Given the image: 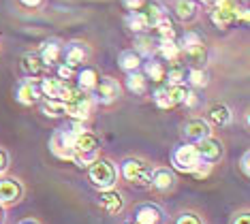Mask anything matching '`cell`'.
Instances as JSON below:
<instances>
[{
  "mask_svg": "<svg viewBox=\"0 0 250 224\" xmlns=\"http://www.w3.org/2000/svg\"><path fill=\"white\" fill-rule=\"evenodd\" d=\"M120 171L124 180L128 183H135V186H150L152 182V166L141 158H126Z\"/></svg>",
  "mask_w": 250,
  "mask_h": 224,
  "instance_id": "cell-4",
  "label": "cell"
},
{
  "mask_svg": "<svg viewBox=\"0 0 250 224\" xmlns=\"http://www.w3.org/2000/svg\"><path fill=\"white\" fill-rule=\"evenodd\" d=\"M88 177L94 188H99V190H111L118 182V171L111 160L96 158L94 163L88 166Z\"/></svg>",
  "mask_w": 250,
  "mask_h": 224,
  "instance_id": "cell-2",
  "label": "cell"
},
{
  "mask_svg": "<svg viewBox=\"0 0 250 224\" xmlns=\"http://www.w3.org/2000/svg\"><path fill=\"white\" fill-rule=\"evenodd\" d=\"M233 224H250L248 214H240V216H235V220H233Z\"/></svg>",
  "mask_w": 250,
  "mask_h": 224,
  "instance_id": "cell-44",
  "label": "cell"
},
{
  "mask_svg": "<svg viewBox=\"0 0 250 224\" xmlns=\"http://www.w3.org/2000/svg\"><path fill=\"white\" fill-rule=\"evenodd\" d=\"M2 220H4V211H2V205H0V224H2Z\"/></svg>",
  "mask_w": 250,
  "mask_h": 224,
  "instance_id": "cell-47",
  "label": "cell"
},
{
  "mask_svg": "<svg viewBox=\"0 0 250 224\" xmlns=\"http://www.w3.org/2000/svg\"><path fill=\"white\" fill-rule=\"evenodd\" d=\"M175 13L182 21H190L192 17L197 15V4L195 0H178V4H175Z\"/></svg>",
  "mask_w": 250,
  "mask_h": 224,
  "instance_id": "cell-28",
  "label": "cell"
},
{
  "mask_svg": "<svg viewBox=\"0 0 250 224\" xmlns=\"http://www.w3.org/2000/svg\"><path fill=\"white\" fill-rule=\"evenodd\" d=\"M99 149H101V139L94 133H86L75 137V154H73V160L77 163V166H90L99 158Z\"/></svg>",
  "mask_w": 250,
  "mask_h": 224,
  "instance_id": "cell-3",
  "label": "cell"
},
{
  "mask_svg": "<svg viewBox=\"0 0 250 224\" xmlns=\"http://www.w3.org/2000/svg\"><path fill=\"white\" fill-rule=\"evenodd\" d=\"M88 58H90V49L83 43H71L64 49V64L71 68L82 66L83 62H88Z\"/></svg>",
  "mask_w": 250,
  "mask_h": 224,
  "instance_id": "cell-15",
  "label": "cell"
},
{
  "mask_svg": "<svg viewBox=\"0 0 250 224\" xmlns=\"http://www.w3.org/2000/svg\"><path fill=\"white\" fill-rule=\"evenodd\" d=\"M126 88L133 92V94H146V90H147V79H146L141 73L133 71V73H128V77H126Z\"/></svg>",
  "mask_w": 250,
  "mask_h": 224,
  "instance_id": "cell-26",
  "label": "cell"
},
{
  "mask_svg": "<svg viewBox=\"0 0 250 224\" xmlns=\"http://www.w3.org/2000/svg\"><path fill=\"white\" fill-rule=\"evenodd\" d=\"M20 224H39L37 220H32V218H26V220H21Z\"/></svg>",
  "mask_w": 250,
  "mask_h": 224,
  "instance_id": "cell-46",
  "label": "cell"
},
{
  "mask_svg": "<svg viewBox=\"0 0 250 224\" xmlns=\"http://www.w3.org/2000/svg\"><path fill=\"white\" fill-rule=\"evenodd\" d=\"M20 66H21V71H24L28 77H39V75L47 68L41 62V58H39V54H24V56H21Z\"/></svg>",
  "mask_w": 250,
  "mask_h": 224,
  "instance_id": "cell-19",
  "label": "cell"
},
{
  "mask_svg": "<svg viewBox=\"0 0 250 224\" xmlns=\"http://www.w3.org/2000/svg\"><path fill=\"white\" fill-rule=\"evenodd\" d=\"M146 75L144 77L146 79H152V81H156V83H161L163 79H165V71L167 68L163 66V62H154V60H150V62H146Z\"/></svg>",
  "mask_w": 250,
  "mask_h": 224,
  "instance_id": "cell-30",
  "label": "cell"
},
{
  "mask_svg": "<svg viewBox=\"0 0 250 224\" xmlns=\"http://www.w3.org/2000/svg\"><path fill=\"white\" fill-rule=\"evenodd\" d=\"M186 83H190L192 88H206V85L209 83V77H208V73L203 71V68L192 66L190 71L186 73Z\"/></svg>",
  "mask_w": 250,
  "mask_h": 224,
  "instance_id": "cell-27",
  "label": "cell"
},
{
  "mask_svg": "<svg viewBox=\"0 0 250 224\" xmlns=\"http://www.w3.org/2000/svg\"><path fill=\"white\" fill-rule=\"evenodd\" d=\"M94 96L101 105H111L122 96V88L113 77H99V83L94 85Z\"/></svg>",
  "mask_w": 250,
  "mask_h": 224,
  "instance_id": "cell-8",
  "label": "cell"
},
{
  "mask_svg": "<svg viewBox=\"0 0 250 224\" xmlns=\"http://www.w3.org/2000/svg\"><path fill=\"white\" fill-rule=\"evenodd\" d=\"M56 73H58L60 81H71V79H73V68L66 66V64H60L58 68H56Z\"/></svg>",
  "mask_w": 250,
  "mask_h": 224,
  "instance_id": "cell-38",
  "label": "cell"
},
{
  "mask_svg": "<svg viewBox=\"0 0 250 224\" xmlns=\"http://www.w3.org/2000/svg\"><path fill=\"white\" fill-rule=\"evenodd\" d=\"M163 220V211L158 205H152V203H146V205H139L135 209V222L133 224H161Z\"/></svg>",
  "mask_w": 250,
  "mask_h": 224,
  "instance_id": "cell-16",
  "label": "cell"
},
{
  "mask_svg": "<svg viewBox=\"0 0 250 224\" xmlns=\"http://www.w3.org/2000/svg\"><path fill=\"white\" fill-rule=\"evenodd\" d=\"M156 51L161 54L163 60H169V62H180V58H182L180 45L175 41H161V45H158Z\"/></svg>",
  "mask_w": 250,
  "mask_h": 224,
  "instance_id": "cell-24",
  "label": "cell"
},
{
  "mask_svg": "<svg viewBox=\"0 0 250 224\" xmlns=\"http://www.w3.org/2000/svg\"><path fill=\"white\" fill-rule=\"evenodd\" d=\"M118 66H120L122 71H126V73L137 71V68L141 66V56H139L135 49H126V51H122V54L118 56Z\"/></svg>",
  "mask_w": 250,
  "mask_h": 224,
  "instance_id": "cell-21",
  "label": "cell"
},
{
  "mask_svg": "<svg viewBox=\"0 0 250 224\" xmlns=\"http://www.w3.org/2000/svg\"><path fill=\"white\" fill-rule=\"evenodd\" d=\"M21 4H24V7H28V9H37L39 4L43 2V0H20Z\"/></svg>",
  "mask_w": 250,
  "mask_h": 224,
  "instance_id": "cell-43",
  "label": "cell"
},
{
  "mask_svg": "<svg viewBox=\"0 0 250 224\" xmlns=\"http://www.w3.org/2000/svg\"><path fill=\"white\" fill-rule=\"evenodd\" d=\"M182 56L188 60V64L199 66L201 62H206V45H197V47L184 49V51H182Z\"/></svg>",
  "mask_w": 250,
  "mask_h": 224,
  "instance_id": "cell-31",
  "label": "cell"
},
{
  "mask_svg": "<svg viewBox=\"0 0 250 224\" xmlns=\"http://www.w3.org/2000/svg\"><path fill=\"white\" fill-rule=\"evenodd\" d=\"M60 56H62V47H60V43H56V41H47V43H43V47H41V54H39V58H41V62L45 66H54L56 62L60 60Z\"/></svg>",
  "mask_w": 250,
  "mask_h": 224,
  "instance_id": "cell-20",
  "label": "cell"
},
{
  "mask_svg": "<svg viewBox=\"0 0 250 224\" xmlns=\"http://www.w3.org/2000/svg\"><path fill=\"white\" fill-rule=\"evenodd\" d=\"M60 88H62L60 79H41V81H39V92H41V96H45V99L58 101L60 99Z\"/></svg>",
  "mask_w": 250,
  "mask_h": 224,
  "instance_id": "cell-22",
  "label": "cell"
},
{
  "mask_svg": "<svg viewBox=\"0 0 250 224\" xmlns=\"http://www.w3.org/2000/svg\"><path fill=\"white\" fill-rule=\"evenodd\" d=\"M233 120V113L231 109L225 105V102H214V105L208 107V124H214V126H220V128H225V126H229Z\"/></svg>",
  "mask_w": 250,
  "mask_h": 224,
  "instance_id": "cell-13",
  "label": "cell"
},
{
  "mask_svg": "<svg viewBox=\"0 0 250 224\" xmlns=\"http://www.w3.org/2000/svg\"><path fill=\"white\" fill-rule=\"evenodd\" d=\"M235 4H233V0H223V2L218 4V7H214L212 11V21L216 28H229L233 21H235Z\"/></svg>",
  "mask_w": 250,
  "mask_h": 224,
  "instance_id": "cell-11",
  "label": "cell"
},
{
  "mask_svg": "<svg viewBox=\"0 0 250 224\" xmlns=\"http://www.w3.org/2000/svg\"><path fill=\"white\" fill-rule=\"evenodd\" d=\"M7 169H9V154H7V149L0 147V175H2Z\"/></svg>",
  "mask_w": 250,
  "mask_h": 224,
  "instance_id": "cell-41",
  "label": "cell"
},
{
  "mask_svg": "<svg viewBox=\"0 0 250 224\" xmlns=\"http://www.w3.org/2000/svg\"><path fill=\"white\" fill-rule=\"evenodd\" d=\"M90 111H92V96H90L88 92H83V90H77L75 94L64 102V113L66 116H71L73 120H77V122L88 120Z\"/></svg>",
  "mask_w": 250,
  "mask_h": 224,
  "instance_id": "cell-6",
  "label": "cell"
},
{
  "mask_svg": "<svg viewBox=\"0 0 250 224\" xmlns=\"http://www.w3.org/2000/svg\"><path fill=\"white\" fill-rule=\"evenodd\" d=\"M21 183L13 177L0 180V205H13L21 199Z\"/></svg>",
  "mask_w": 250,
  "mask_h": 224,
  "instance_id": "cell-12",
  "label": "cell"
},
{
  "mask_svg": "<svg viewBox=\"0 0 250 224\" xmlns=\"http://www.w3.org/2000/svg\"><path fill=\"white\" fill-rule=\"evenodd\" d=\"M182 102H186L188 107H195V105H197V94H195L192 90L186 88V94H184V101H182Z\"/></svg>",
  "mask_w": 250,
  "mask_h": 224,
  "instance_id": "cell-42",
  "label": "cell"
},
{
  "mask_svg": "<svg viewBox=\"0 0 250 224\" xmlns=\"http://www.w3.org/2000/svg\"><path fill=\"white\" fill-rule=\"evenodd\" d=\"M240 169H242V173L244 175H250V152H244L242 154V160H240Z\"/></svg>",
  "mask_w": 250,
  "mask_h": 224,
  "instance_id": "cell-40",
  "label": "cell"
},
{
  "mask_svg": "<svg viewBox=\"0 0 250 224\" xmlns=\"http://www.w3.org/2000/svg\"><path fill=\"white\" fill-rule=\"evenodd\" d=\"M150 186H154L156 190H171L175 186V175L169 169H152V182Z\"/></svg>",
  "mask_w": 250,
  "mask_h": 224,
  "instance_id": "cell-18",
  "label": "cell"
},
{
  "mask_svg": "<svg viewBox=\"0 0 250 224\" xmlns=\"http://www.w3.org/2000/svg\"><path fill=\"white\" fill-rule=\"evenodd\" d=\"M39 81H41V79L30 77V79H26V81L20 83L18 94L15 96H18V101L21 105H35L39 101V96H41V92H39Z\"/></svg>",
  "mask_w": 250,
  "mask_h": 224,
  "instance_id": "cell-14",
  "label": "cell"
},
{
  "mask_svg": "<svg viewBox=\"0 0 250 224\" xmlns=\"http://www.w3.org/2000/svg\"><path fill=\"white\" fill-rule=\"evenodd\" d=\"M126 26L133 32H146L147 28H150V26H147V21H146V15L141 13V11H135V13H130L126 17Z\"/></svg>",
  "mask_w": 250,
  "mask_h": 224,
  "instance_id": "cell-33",
  "label": "cell"
},
{
  "mask_svg": "<svg viewBox=\"0 0 250 224\" xmlns=\"http://www.w3.org/2000/svg\"><path fill=\"white\" fill-rule=\"evenodd\" d=\"M186 85H163L154 92V102L158 109H173L184 101Z\"/></svg>",
  "mask_w": 250,
  "mask_h": 224,
  "instance_id": "cell-7",
  "label": "cell"
},
{
  "mask_svg": "<svg viewBox=\"0 0 250 224\" xmlns=\"http://www.w3.org/2000/svg\"><path fill=\"white\" fill-rule=\"evenodd\" d=\"M124 9H128L130 13H135V11H141L147 4V0H122Z\"/></svg>",
  "mask_w": 250,
  "mask_h": 224,
  "instance_id": "cell-37",
  "label": "cell"
},
{
  "mask_svg": "<svg viewBox=\"0 0 250 224\" xmlns=\"http://www.w3.org/2000/svg\"><path fill=\"white\" fill-rule=\"evenodd\" d=\"M141 13L146 15V21H147V26L150 28H154L156 24H158V20L163 17V9L158 7V4H154V2H147L146 7H144V11Z\"/></svg>",
  "mask_w": 250,
  "mask_h": 224,
  "instance_id": "cell-34",
  "label": "cell"
},
{
  "mask_svg": "<svg viewBox=\"0 0 250 224\" xmlns=\"http://www.w3.org/2000/svg\"><path fill=\"white\" fill-rule=\"evenodd\" d=\"M165 79L167 85H186V68L180 62H173L169 71H165Z\"/></svg>",
  "mask_w": 250,
  "mask_h": 224,
  "instance_id": "cell-25",
  "label": "cell"
},
{
  "mask_svg": "<svg viewBox=\"0 0 250 224\" xmlns=\"http://www.w3.org/2000/svg\"><path fill=\"white\" fill-rule=\"evenodd\" d=\"M135 45H137V49H135V51H137L139 56L141 54H152V51H154V47H152L154 43H152L150 37H139L137 41H135Z\"/></svg>",
  "mask_w": 250,
  "mask_h": 224,
  "instance_id": "cell-36",
  "label": "cell"
},
{
  "mask_svg": "<svg viewBox=\"0 0 250 224\" xmlns=\"http://www.w3.org/2000/svg\"><path fill=\"white\" fill-rule=\"evenodd\" d=\"M101 207H103L107 214H118V211H122L124 207V199H122V194L118 192V190H101Z\"/></svg>",
  "mask_w": 250,
  "mask_h": 224,
  "instance_id": "cell-17",
  "label": "cell"
},
{
  "mask_svg": "<svg viewBox=\"0 0 250 224\" xmlns=\"http://www.w3.org/2000/svg\"><path fill=\"white\" fill-rule=\"evenodd\" d=\"M154 28H156L158 37H161V41H175V26H173L169 20L161 17V20H158V24H156Z\"/></svg>",
  "mask_w": 250,
  "mask_h": 224,
  "instance_id": "cell-32",
  "label": "cell"
},
{
  "mask_svg": "<svg viewBox=\"0 0 250 224\" xmlns=\"http://www.w3.org/2000/svg\"><path fill=\"white\" fill-rule=\"evenodd\" d=\"M182 133L190 143H199L206 137H212V124H208L203 118H192L182 126Z\"/></svg>",
  "mask_w": 250,
  "mask_h": 224,
  "instance_id": "cell-9",
  "label": "cell"
},
{
  "mask_svg": "<svg viewBox=\"0 0 250 224\" xmlns=\"http://www.w3.org/2000/svg\"><path fill=\"white\" fill-rule=\"evenodd\" d=\"M41 111H43V116H47V118H62L64 116V102L45 99L41 102Z\"/></svg>",
  "mask_w": 250,
  "mask_h": 224,
  "instance_id": "cell-29",
  "label": "cell"
},
{
  "mask_svg": "<svg viewBox=\"0 0 250 224\" xmlns=\"http://www.w3.org/2000/svg\"><path fill=\"white\" fill-rule=\"evenodd\" d=\"M203 160L199 158V152L195 147V143H184V145H178L171 154V164L173 169L182 171V173H192Z\"/></svg>",
  "mask_w": 250,
  "mask_h": 224,
  "instance_id": "cell-5",
  "label": "cell"
},
{
  "mask_svg": "<svg viewBox=\"0 0 250 224\" xmlns=\"http://www.w3.org/2000/svg\"><path fill=\"white\" fill-rule=\"evenodd\" d=\"M197 152H199V158L203 160V163H216V160H220L223 156V143L218 139H214V137H206V139H201L199 143H195Z\"/></svg>",
  "mask_w": 250,
  "mask_h": 224,
  "instance_id": "cell-10",
  "label": "cell"
},
{
  "mask_svg": "<svg viewBox=\"0 0 250 224\" xmlns=\"http://www.w3.org/2000/svg\"><path fill=\"white\" fill-rule=\"evenodd\" d=\"M201 2H203V4H209V7H218L223 0H201Z\"/></svg>",
  "mask_w": 250,
  "mask_h": 224,
  "instance_id": "cell-45",
  "label": "cell"
},
{
  "mask_svg": "<svg viewBox=\"0 0 250 224\" xmlns=\"http://www.w3.org/2000/svg\"><path fill=\"white\" fill-rule=\"evenodd\" d=\"M86 130L88 128L83 126V122L73 120L71 126H66V128H58L52 135V139H49V152H52L56 158H60V160H73V154H75V137L86 133Z\"/></svg>",
  "mask_w": 250,
  "mask_h": 224,
  "instance_id": "cell-1",
  "label": "cell"
},
{
  "mask_svg": "<svg viewBox=\"0 0 250 224\" xmlns=\"http://www.w3.org/2000/svg\"><path fill=\"white\" fill-rule=\"evenodd\" d=\"M175 224H203V222H201V218L195 214H182L178 220H175Z\"/></svg>",
  "mask_w": 250,
  "mask_h": 224,
  "instance_id": "cell-39",
  "label": "cell"
},
{
  "mask_svg": "<svg viewBox=\"0 0 250 224\" xmlns=\"http://www.w3.org/2000/svg\"><path fill=\"white\" fill-rule=\"evenodd\" d=\"M197 45H203V39L199 37L197 32H186V34H184V39H182L180 51H184V49H190V47H197Z\"/></svg>",
  "mask_w": 250,
  "mask_h": 224,
  "instance_id": "cell-35",
  "label": "cell"
},
{
  "mask_svg": "<svg viewBox=\"0 0 250 224\" xmlns=\"http://www.w3.org/2000/svg\"><path fill=\"white\" fill-rule=\"evenodd\" d=\"M99 83V73H96V68H83L82 73L77 75V88L83 90V92H90L94 90V85Z\"/></svg>",
  "mask_w": 250,
  "mask_h": 224,
  "instance_id": "cell-23",
  "label": "cell"
}]
</instances>
